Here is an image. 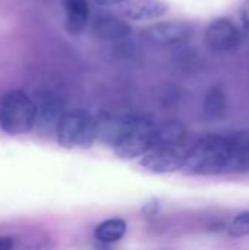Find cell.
I'll return each mask as SVG.
<instances>
[{
	"label": "cell",
	"mask_w": 249,
	"mask_h": 250,
	"mask_svg": "<svg viewBox=\"0 0 249 250\" xmlns=\"http://www.w3.org/2000/svg\"><path fill=\"white\" fill-rule=\"evenodd\" d=\"M92 32L103 41H122L132 35V28L126 19L113 15H98L92 22Z\"/></svg>",
	"instance_id": "9c48e42d"
},
{
	"label": "cell",
	"mask_w": 249,
	"mask_h": 250,
	"mask_svg": "<svg viewBox=\"0 0 249 250\" xmlns=\"http://www.w3.org/2000/svg\"><path fill=\"white\" fill-rule=\"evenodd\" d=\"M169 7V3L164 0H132L120 7V15L126 21L148 22L163 18Z\"/></svg>",
	"instance_id": "ba28073f"
},
{
	"label": "cell",
	"mask_w": 249,
	"mask_h": 250,
	"mask_svg": "<svg viewBox=\"0 0 249 250\" xmlns=\"http://www.w3.org/2000/svg\"><path fill=\"white\" fill-rule=\"evenodd\" d=\"M37 103V123L35 127L41 135H50L57 130V126L66 113L63 103L59 97L53 94H44Z\"/></svg>",
	"instance_id": "52a82bcc"
},
{
	"label": "cell",
	"mask_w": 249,
	"mask_h": 250,
	"mask_svg": "<svg viewBox=\"0 0 249 250\" xmlns=\"http://www.w3.org/2000/svg\"><path fill=\"white\" fill-rule=\"evenodd\" d=\"M239 21L245 31H249V0L244 1L239 7Z\"/></svg>",
	"instance_id": "9a60e30c"
},
{
	"label": "cell",
	"mask_w": 249,
	"mask_h": 250,
	"mask_svg": "<svg viewBox=\"0 0 249 250\" xmlns=\"http://www.w3.org/2000/svg\"><path fill=\"white\" fill-rule=\"evenodd\" d=\"M128 224L122 218H110L100 223L94 230V237L103 245H113L123 239L126 234Z\"/></svg>",
	"instance_id": "7c38bea8"
},
{
	"label": "cell",
	"mask_w": 249,
	"mask_h": 250,
	"mask_svg": "<svg viewBox=\"0 0 249 250\" xmlns=\"http://www.w3.org/2000/svg\"><path fill=\"white\" fill-rule=\"evenodd\" d=\"M189 151L191 149L185 145V142L156 144L139 160V166L153 174L175 173L185 167Z\"/></svg>",
	"instance_id": "277c9868"
},
{
	"label": "cell",
	"mask_w": 249,
	"mask_h": 250,
	"mask_svg": "<svg viewBox=\"0 0 249 250\" xmlns=\"http://www.w3.org/2000/svg\"><path fill=\"white\" fill-rule=\"evenodd\" d=\"M249 234V209L239 212L229 226V236L233 239H241Z\"/></svg>",
	"instance_id": "4fadbf2b"
},
{
	"label": "cell",
	"mask_w": 249,
	"mask_h": 250,
	"mask_svg": "<svg viewBox=\"0 0 249 250\" xmlns=\"http://www.w3.org/2000/svg\"><path fill=\"white\" fill-rule=\"evenodd\" d=\"M204 42L213 53H227L239 45L241 32L230 19L219 18L205 28Z\"/></svg>",
	"instance_id": "8992f818"
},
{
	"label": "cell",
	"mask_w": 249,
	"mask_h": 250,
	"mask_svg": "<svg viewBox=\"0 0 249 250\" xmlns=\"http://www.w3.org/2000/svg\"><path fill=\"white\" fill-rule=\"evenodd\" d=\"M97 6L101 7H113V6H125L126 3L132 1V0H92Z\"/></svg>",
	"instance_id": "2e32d148"
},
{
	"label": "cell",
	"mask_w": 249,
	"mask_h": 250,
	"mask_svg": "<svg viewBox=\"0 0 249 250\" xmlns=\"http://www.w3.org/2000/svg\"><path fill=\"white\" fill-rule=\"evenodd\" d=\"M62 6L66 18V29L72 35L81 34L91 16L88 0H62Z\"/></svg>",
	"instance_id": "30bf717a"
},
{
	"label": "cell",
	"mask_w": 249,
	"mask_h": 250,
	"mask_svg": "<svg viewBox=\"0 0 249 250\" xmlns=\"http://www.w3.org/2000/svg\"><path fill=\"white\" fill-rule=\"evenodd\" d=\"M229 151L230 138L208 135L191 148L183 171L191 176L226 174Z\"/></svg>",
	"instance_id": "6da1fadb"
},
{
	"label": "cell",
	"mask_w": 249,
	"mask_h": 250,
	"mask_svg": "<svg viewBox=\"0 0 249 250\" xmlns=\"http://www.w3.org/2000/svg\"><path fill=\"white\" fill-rule=\"evenodd\" d=\"M194 26L185 21H163L147 26L142 32L144 38L160 47H170L183 44L191 40Z\"/></svg>",
	"instance_id": "5b68a950"
},
{
	"label": "cell",
	"mask_w": 249,
	"mask_h": 250,
	"mask_svg": "<svg viewBox=\"0 0 249 250\" xmlns=\"http://www.w3.org/2000/svg\"><path fill=\"white\" fill-rule=\"evenodd\" d=\"M249 170V135L239 133L230 136V151L229 161L226 167V174L230 173H245Z\"/></svg>",
	"instance_id": "8fae6325"
},
{
	"label": "cell",
	"mask_w": 249,
	"mask_h": 250,
	"mask_svg": "<svg viewBox=\"0 0 249 250\" xmlns=\"http://www.w3.org/2000/svg\"><path fill=\"white\" fill-rule=\"evenodd\" d=\"M56 139L66 149L91 148L98 139V119L82 108L69 110L57 126Z\"/></svg>",
	"instance_id": "3957f363"
},
{
	"label": "cell",
	"mask_w": 249,
	"mask_h": 250,
	"mask_svg": "<svg viewBox=\"0 0 249 250\" xmlns=\"http://www.w3.org/2000/svg\"><path fill=\"white\" fill-rule=\"evenodd\" d=\"M37 123V103L23 91L13 89L0 100V129L10 136L28 135Z\"/></svg>",
	"instance_id": "7a4b0ae2"
},
{
	"label": "cell",
	"mask_w": 249,
	"mask_h": 250,
	"mask_svg": "<svg viewBox=\"0 0 249 250\" xmlns=\"http://www.w3.org/2000/svg\"><path fill=\"white\" fill-rule=\"evenodd\" d=\"M205 108L210 114H217L220 111H223L225 108V95L220 89L217 88H213L207 97V101H205Z\"/></svg>",
	"instance_id": "5bb4252c"
},
{
	"label": "cell",
	"mask_w": 249,
	"mask_h": 250,
	"mask_svg": "<svg viewBox=\"0 0 249 250\" xmlns=\"http://www.w3.org/2000/svg\"><path fill=\"white\" fill-rule=\"evenodd\" d=\"M15 249V239L10 236H0V250Z\"/></svg>",
	"instance_id": "e0dca14e"
}]
</instances>
